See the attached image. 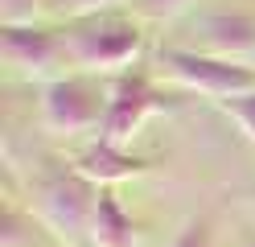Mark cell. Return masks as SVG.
Here are the masks:
<instances>
[{
  "instance_id": "6da1fadb",
  "label": "cell",
  "mask_w": 255,
  "mask_h": 247,
  "mask_svg": "<svg viewBox=\"0 0 255 247\" xmlns=\"http://www.w3.org/2000/svg\"><path fill=\"white\" fill-rule=\"evenodd\" d=\"M66 37V58L83 74H124L132 70V62L144 49V29L132 16L120 12H99L83 16L70 29H62Z\"/></svg>"
},
{
  "instance_id": "7a4b0ae2",
  "label": "cell",
  "mask_w": 255,
  "mask_h": 247,
  "mask_svg": "<svg viewBox=\"0 0 255 247\" xmlns=\"http://www.w3.org/2000/svg\"><path fill=\"white\" fill-rule=\"evenodd\" d=\"M99 194L103 186H95L91 177L70 169H58L50 177H41L33 186V214L54 239L70 243V247H91V227H95V210H99Z\"/></svg>"
},
{
  "instance_id": "3957f363",
  "label": "cell",
  "mask_w": 255,
  "mask_h": 247,
  "mask_svg": "<svg viewBox=\"0 0 255 247\" xmlns=\"http://www.w3.org/2000/svg\"><path fill=\"white\" fill-rule=\"evenodd\" d=\"M111 87H103L99 74H58L41 87V124L58 136H78V132H99L107 115Z\"/></svg>"
},
{
  "instance_id": "277c9868",
  "label": "cell",
  "mask_w": 255,
  "mask_h": 247,
  "mask_svg": "<svg viewBox=\"0 0 255 247\" xmlns=\"http://www.w3.org/2000/svg\"><path fill=\"white\" fill-rule=\"evenodd\" d=\"M156 62H161V70L173 82H181L189 91H202V95H214V99H231V95H243L255 87V70L247 62L202 54V49H189V45H165L156 54Z\"/></svg>"
},
{
  "instance_id": "5b68a950",
  "label": "cell",
  "mask_w": 255,
  "mask_h": 247,
  "mask_svg": "<svg viewBox=\"0 0 255 247\" xmlns=\"http://www.w3.org/2000/svg\"><path fill=\"white\" fill-rule=\"evenodd\" d=\"M165 91L156 87V82L144 74V70H124L116 74L111 82V99H107V115H103V128L95 132V136H103L111 144H132V136L140 128H144L148 115L165 111Z\"/></svg>"
},
{
  "instance_id": "8992f818",
  "label": "cell",
  "mask_w": 255,
  "mask_h": 247,
  "mask_svg": "<svg viewBox=\"0 0 255 247\" xmlns=\"http://www.w3.org/2000/svg\"><path fill=\"white\" fill-rule=\"evenodd\" d=\"M0 54L25 78H58V66H70L66 37L50 25H0Z\"/></svg>"
},
{
  "instance_id": "52a82bcc",
  "label": "cell",
  "mask_w": 255,
  "mask_h": 247,
  "mask_svg": "<svg viewBox=\"0 0 255 247\" xmlns=\"http://www.w3.org/2000/svg\"><path fill=\"white\" fill-rule=\"evenodd\" d=\"M202 54H218L231 62H243L255 54V16L243 8H218V12H202L194 21V45Z\"/></svg>"
},
{
  "instance_id": "ba28073f",
  "label": "cell",
  "mask_w": 255,
  "mask_h": 247,
  "mask_svg": "<svg viewBox=\"0 0 255 247\" xmlns=\"http://www.w3.org/2000/svg\"><path fill=\"white\" fill-rule=\"evenodd\" d=\"M74 169L83 173V177H91L95 186L111 190V186H120V181H128V177L148 173V161L136 157L128 144H111V140H103V136H95L83 153L74 157Z\"/></svg>"
},
{
  "instance_id": "9c48e42d",
  "label": "cell",
  "mask_w": 255,
  "mask_h": 247,
  "mask_svg": "<svg viewBox=\"0 0 255 247\" xmlns=\"http://www.w3.org/2000/svg\"><path fill=\"white\" fill-rule=\"evenodd\" d=\"M91 247H140V227L124 210V202L111 190L99 194V210H95L91 227Z\"/></svg>"
},
{
  "instance_id": "30bf717a",
  "label": "cell",
  "mask_w": 255,
  "mask_h": 247,
  "mask_svg": "<svg viewBox=\"0 0 255 247\" xmlns=\"http://www.w3.org/2000/svg\"><path fill=\"white\" fill-rule=\"evenodd\" d=\"M37 227H41V219L33 214V206H21L17 198L8 194L4 214H0V247H33L37 243Z\"/></svg>"
},
{
  "instance_id": "8fae6325",
  "label": "cell",
  "mask_w": 255,
  "mask_h": 247,
  "mask_svg": "<svg viewBox=\"0 0 255 247\" xmlns=\"http://www.w3.org/2000/svg\"><path fill=\"white\" fill-rule=\"evenodd\" d=\"M218 111L243 132V136L255 144V87L243 91V95H231V99H218Z\"/></svg>"
},
{
  "instance_id": "7c38bea8",
  "label": "cell",
  "mask_w": 255,
  "mask_h": 247,
  "mask_svg": "<svg viewBox=\"0 0 255 247\" xmlns=\"http://www.w3.org/2000/svg\"><path fill=\"white\" fill-rule=\"evenodd\" d=\"M165 247H214V223H210V214H194V219H185V227Z\"/></svg>"
},
{
  "instance_id": "4fadbf2b",
  "label": "cell",
  "mask_w": 255,
  "mask_h": 247,
  "mask_svg": "<svg viewBox=\"0 0 255 247\" xmlns=\"http://www.w3.org/2000/svg\"><path fill=\"white\" fill-rule=\"evenodd\" d=\"M120 0H50V12L54 16H66V21H83V16H99L111 12Z\"/></svg>"
},
{
  "instance_id": "5bb4252c",
  "label": "cell",
  "mask_w": 255,
  "mask_h": 247,
  "mask_svg": "<svg viewBox=\"0 0 255 247\" xmlns=\"http://www.w3.org/2000/svg\"><path fill=\"white\" fill-rule=\"evenodd\" d=\"M50 8V0H0V21L4 25H33L37 8Z\"/></svg>"
},
{
  "instance_id": "9a60e30c",
  "label": "cell",
  "mask_w": 255,
  "mask_h": 247,
  "mask_svg": "<svg viewBox=\"0 0 255 247\" xmlns=\"http://www.w3.org/2000/svg\"><path fill=\"white\" fill-rule=\"evenodd\" d=\"M140 16H156V21H165V16H177L181 8H189V0H136Z\"/></svg>"
},
{
  "instance_id": "2e32d148",
  "label": "cell",
  "mask_w": 255,
  "mask_h": 247,
  "mask_svg": "<svg viewBox=\"0 0 255 247\" xmlns=\"http://www.w3.org/2000/svg\"><path fill=\"white\" fill-rule=\"evenodd\" d=\"M247 247H255V243H247Z\"/></svg>"
},
{
  "instance_id": "e0dca14e",
  "label": "cell",
  "mask_w": 255,
  "mask_h": 247,
  "mask_svg": "<svg viewBox=\"0 0 255 247\" xmlns=\"http://www.w3.org/2000/svg\"><path fill=\"white\" fill-rule=\"evenodd\" d=\"M251 198H255V194H251Z\"/></svg>"
}]
</instances>
